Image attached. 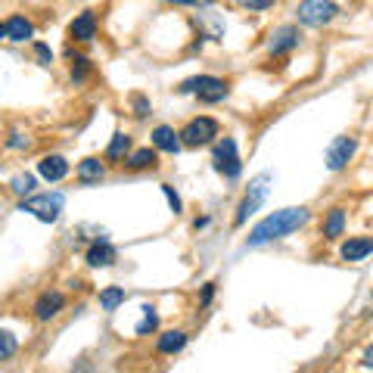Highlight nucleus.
<instances>
[{
    "label": "nucleus",
    "mask_w": 373,
    "mask_h": 373,
    "mask_svg": "<svg viewBox=\"0 0 373 373\" xmlns=\"http://www.w3.org/2000/svg\"><path fill=\"white\" fill-rule=\"evenodd\" d=\"M308 209H280L274 215H268L265 221H258L252 227L249 233V246H265V243H274L280 236H290L293 231H299V227L308 224Z\"/></svg>",
    "instance_id": "1"
},
{
    "label": "nucleus",
    "mask_w": 373,
    "mask_h": 373,
    "mask_svg": "<svg viewBox=\"0 0 373 373\" xmlns=\"http://www.w3.org/2000/svg\"><path fill=\"white\" fill-rule=\"evenodd\" d=\"M63 206H65L63 193H41V196L25 199V202H22V211H31L38 221L53 224L56 218H59V211H63Z\"/></svg>",
    "instance_id": "2"
},
{
    "label": "nucleus",
    "mask_w": 373,
    "mask_h": 373,
    "mask_svg": "<svg viewBox=\"0 0 373 373\" xmlns=\"http://www.w3.org/2000/svg\"><path fill=\"white\" fill-rule=\"evenodd\" d=\"M268 184H270V174H258L256 181L249 184V193H246V199L240 202V209H236V224H246L261 206H265L268 190H270Z\"/></svg>",
    "instance_id": "3"
},
{
    "label": "nucleus",
    "mask_w": 373,
    "mask_h": 373,
    "mask_svg": "<svg viewBox=\"0 0 373 373\" xmlns=\"http://www.w3.org/2000/svg\"><path fill=\"white\" fill-rule=\"evenodd\" d=\"M181 93H196L206 103H218V100L227 97V84L221 78H211V75H199V78H190L181 84Z\"/></svg>",
    "instance_id": "4"
},
{
    "label": "nucleus",
    "mask_w": 373,
    "mask_h": 373,
    "mask_svg": "<svg viewBox=\"0 0 373 373\" xmlns=\"http://www.w3.org/2000/svg\"><path fill=\"white\" fill-rule=\"evenodd\" d=\"M336 13H339V6L333 4V0H302L299 4V22L315 25V28L317 25L333 22Z\"/></svg>",
    "instance_id": "5"
},
{
    "label": "nucleus",
    "mask_w": 373,
    "mask_h": 373,
    "mask_svg": "<svg viewBox=\"0 0 373 373\" xmlns=\"http://www.w3.org/2000/svg\"><path fill=\"white\" fill-rule=\"evenodd\" d=\"M215 168L224 177H240L243 162H240V156H236V140L233 137H224L215 147Z\"/></svg>",
    "instance_id": "6"
},
{
    "label": "nucleus",
    "mask_w": 373,
    "mask_h": 373,
    "mask_svg": "<svg viewBox=\"0 0 373 373\" xmlns=\"http://www.w3.org/2000/svg\"><path fill=\"white\" fill-rule=\"evenodd\" d=\"M211 137H218V122L215 118H209V115L193 118V122L181 131V140L186 143V147H202V143H209Z\"/></svg>",
    "instance_id": "7"
},
{
    "label": "nucleus",
    "mask_w": 373,
    "mask_h": 373,
    "mask_svg": "<svg viewBox=\"0 0 373 373\" xmlns=\"http://www.w3.org/2000/svg\"><path fill=\"white\" fill-rule=\"evenodd\" d=\"M354 149H358V140L354 137H336L327 149V168L330 172H342L349 165V159L354 156Z\"/></svg>",
    "instance_id": "8"
},
{
    "label": "nucleus",
    "mask_w": 373,
    "mask_h": 373,
    "mask_svg": "<svg viewBox=\"0 0 373 373\" xmlns=\"http://www.w3.org/2000/svg\"><path fill=\"white\" fill-rule=\"evenodd\" d=\"M65 305V295L63 293H44L41 299L35 302V317L38 320H53Z\"/></svg>",
    "instance_id": "9"
},
{
    "label": "nucleus",
    "mask_w": 373,
    "mask_h": 373,
    "mask_svg": "<svg viewBox=\"0 0 373 373\" xmlns=\"http://www.w3.org/2000/svg\"><path fill=\"white\" fill-rule=\"evenodd\" d=\"M299 28L295 25H283V28H277L274 35H270V53H286V50L299 47Z\"/></svg>",
    "instance_id": "10"
},
{
    "label": "nucleus",
    "mask_w": 373,
    "mask_h": 373,
    "mask_svg": "<svg viewBox=\"0 0 373 373\" xmlns=\"http://www.w3.org/2000/svg\"><path fill=\"white\" fill-rule=\"evenodd\" d=\"M38 174L44 177V181H63V177L69 174V162H65L63 156H44L38 162Z\"/></svg>",
    "instance_id": "11"
},
{
    "label": "nucleus",
    "mask_w": 373,
    "mask_h": 373,
    "mask_svg": "<svg viewBox=\"0 0 373 373\" xmlns=\"http://www.w3.org/2000/svg\"><path fill=\"white\" fill-rule=\"evenodd\" d=\"M35 35V28H31L28 19H22V16H10V19L4 22V38L6 41H28Z\"/></svg>",
    "instance_id": "12"
},
{
    "label": "nucleus",
    "mask_w": 373,
    "mask_h": 373,
    "mask_svg": "<svg viewBox=\"0 0 373 373\" xmlns=\"http://www.w3.org/2000/svg\"><path fill=\"white\" fill-rule=\"evenodd\" d=\"M152 143H156V149H162V152H177L181 149V134H174L168 125H159L156 131H152Z\"/></svg>",
    "instance_id": "13"
},
{
    "label": "nucleus",
    "mask_w": 373,
    "mask_h": 373,
    "mask_svg": "<svg viewBox=\"0 0 373 373\" xmlns=\"http://www.w3.org/2000/svg\"><path fill=\"white\" fill-rule=\"evenodd\" d=\"M373 252V240L370 236H354V240H349L342 246V258L345 261H361V258H367Z\"/></svg>",
    "instance_id": "14"
},
{
    "label": "nucleus",
    "mask_w": 373,
    "mask_h": 373,
    "mask_svg": "<svg viewBox=\"0 0 373 373\" xmlns=\"http://www.w3.org/2000/svg\"><path fill=\"white\" fill-rule=\"evenodd\" d=\"M69 35H72L75 41H90L93 35H97V19H93V13H81L78 19L72 22Z\"/></svg>",
    "instance_id": "15"
},
{
    "label": "nucleus",
    "mask_w": 373,
    "mask_h": 373,
    "mask_svg": "<svg viewBox=\"0 0 373 373\" xmlns=\"http://www.w3.org/2000/svg\"><path fill=\"white\" fill-rule=\"evenodd\" d=\"M112 261H115V249L106 240L97 243V246H90V252H88V265L90 268H109Z\"/></svg>",
    "instance_id": "16"
},
{
    "label": "nucleus",
    "mask_w": 373,
    "mask_h": 373,
    "mask_svg": "<svg viewBox=\"0 0 373 373\" xmlns=\"http://www.w3.org/2000/svg\"><path fill=\"white\" fill-rule=\"evenodd\" d=\"M342 227H345V211L342 209H333L324 224V236L327 240H336V236H342Z\"/></svg>",
    "instance_id": "17"
},
{
    "label": "nucleus",
    "mask_w": 373,
    "mask_h": 373,
    "mask_svg": "<svg viewBox=\"0 0 373 373\" xmlns=\"http://www.w3.org/2000/svg\"><path fill=\"white\" fill-rule=\"evenodd\" d=\"M184 345H186V336L177 333V330H172V333H165L162 339H159V352L162 354H174V352H181Z\"/></svg>",
    "instance_id": "18"
},
{
    "label": "nucleus",
    "mask_w": 373,
    "mask_h": 373,
    "mask_svg": "<svg viewBox=\"0 0 373 373\" xmlns=\"http://www.w3.org/2000/svg\"><path fill=\"white\" fill-rule=\"evenodd\" d=\"M78 177H81V184L100 181V177H103V165H100L97 159H84V162L78 165Z\"/></svg>",
    "instance_id": "19"
},
{
    "label": "nucleus",
    "mask_w": 373,
    "mask_h": 373,
    "mask_svg": "<svg viewBox=\"0 0 373 373\" xmlns=\"http://www.w3.org/2000/svg\"><path fill=\"white\" fill-rule=\"evenodd\" d=\"M122 302H125V290H122V286H109V290L100 293V305H103V311H115Z\"/></svg>",
    "instance_id": "20"
},
{
    "label": "nucleus",
    "mask_w": 373,
    "mask_h": 373,
    "mask_svg": "<svg viewBox=\"0 0 373 373\" xmlns=\"http://www.w3.org/2000/svg\"><path fill=\"white\" fill-rule=\"evenodd\" d=\"M128 165L131 168H152V165H156V152H152V149H137L128 159Z\"/></svg>",
    "instance_id": "21"
},
{
    "label": "nucleus",
    "mask_w": 373,
    "mask_h": 373,
    "mask_svg": "<svg viewBox=\"0 0 373 373\" xmlns=\"http://www.w3.org/2000/svg\"><path fill=\"white\" fill-rule=\"evenodd\" d=\"M128 147H131V140L125 137V134H115L112 143H109V149H106V156L109 159H122L125 152H128Z\"/></svg>",
    "instance_id": "22"
},
{
    "label": "nucleus",
    "mask_w": 373,
    "mask_h": 373,
    "mask_svg": "<svg viewBox=\"0 0 373 373\" xmlns=\"http://www.w3.org/2000/svg\"><path fill=\"white\" fill-rule=\"evenodd\" d=\"M13 354H16V336L10 330H4V333H0V361H10Z\"/></svg>",
    "instance_id": "23"
},
{
    "label": "nucleus",
    "mask_w": 373,
    "mask_h": 373,
    "mask_svg": "<svg viewBox=\"0 0 373 373\" xmlns=\"http://www.w3.org/2000/svg\"><path fill=\"white\" fill-rule=\"evenodd\" d=\"M156 327H159V317H156V311H152L149 305H147V308H143V320L137 324V333H140V336H143V333H152Z\"/></svg>",
    "instance_id": "24"
},
{
    "label": "nucleus",
    "mask_w": 373,
    "mask_h": 373,
    "mask_svg": "<svg viewBox=\"0 0 373 373\" xmlns=\"http://www.w3.org/2000/svg\"><path fill=\"white\" fill-rule=\"evenodd\" d=\"M31 186H35V177H31V174H19V177H13V181H10L13 193H31Z\"/></svg>",
    "instance_id": "25"
},
{
    "label": "nucleus",
    "mask_w": 373,
    "mask_h": 373,
    "mask_svg": "<svg viewBox=\"0 0 373 373\" xmlns=\"http://www.w3.org/2000/svg\"><path fill=\"white\" fill-rule=\"evenodd\" d=\"M131 103H134V115H137V118H147L149 115V100L143 97V93H134Z\"/></svg>",
    "instance_id": "26"
},
{
    "label": "nucleus",
    "mask_w": 373,
    "mask_h": 373,
    "mask_svg": "<svg viewBox=\"0 0 373 373\" xmlns=\"http://www.w3.org/2000/svg\"><path fill=\"white\" fill-rule=\"evenodd\" d=\"M162 193H165V199H168V206H172V211H174V215H177V211H181V199H177L174 186H168V184H162Z\"/></svg>",
    "instance_id": "27"
},
{
    "label": "nucleus",
    "mask_w": 373,
    "mask_h": 373,
    "mask_svg": "<svg viewBox=\"0 0 373 373\" xmlns=\"http://www.w3.org/2000/svg\"><path fill=\"white\" fill-rule=\"evenodd\" d=\"M236 4L246 10H268V6H274V0H236Z\"/></svg>",
    "instance_id": "28"
},
{
    "label": "nucleus",
    "mask_w": 373,
    "mask_h": 373,
    "mask_svg": "<svg viewBox=\"0 0 373 373\" xmlns=\"http://www.w3.org/2000/svg\"><path fill=\"white\" fill-rule=\"evenodd\" d=\"M6 147H10V149H28V147H31V140H28V137H22V134H10Z\"/></svg>",
    "instance_id": "29"
},
{
    "label": "nucleus",
    "mask_w": 373,
    "mask_h": 373,
    "mask_svg": "<svg viewBox=\"0 0 373 373\" xmlns=\"http://www.w3.org/2000/svg\"><path fill=\"white\" fill-rule=\"evenodd\" d=\"M35 53H38V59H41V65H50V63H53V53H50L47 44H38Z\"/></svg>",
    "instance_id": "30"
},
{
    "label": "nucleus",
    "mask_w": 373,
    "mask_h": 373,
    "mask_svg": "<svg viewBox=\"0 0 373 373\" xmlns=\"http://www.w3.org/2000/svg\"><path fill=\"white\" fill-rule=\"evenodd\" d=\"M75 63H78V65H75V69H72V78H84V75H88V59H75Z\"/></svg>",
    "instance_id": "31"
},
{
    "label": "nucleus",
    "mask_w": 373,
    "mask_h": 373,
    "mask_svg": "<svg viewBox=\"0 0 373 373\" xmlns=\"http://www.w3.org/2000/svg\"><path fill=\"white\" fill-rule=\"evenodd\" d=\"M364 367H367V370H373V345H370L367 352H364Z\"/></svg>",
    "instance_id": "32"
},
{
    "label": "nucleus",
    "mask_w": 373,
    "mask_h": 373,
    "mask_svg": "<svg viewBox=\"0 0 373 373\" xmlns=\"http://www.w3.org/2000/svg\"><path fill=\"white\" fill-rule=\"evenodd\" d=\"M211 295H215V290H211V286H206V290H202V305H209Z\"/></svg>",
    "instance_id": "33"
},
{
    "label": "nucleus",
    "mask_w": 373,
    "mask_h": 373,
    "mask_svg": "<svg viewBox=\"0 0 373 373\" xmlns=\"http://www.w3.org/2000/svg\"><path fill=\"white\" fill-rule=\"evenodd\" d=\"M172 4H181V6H193V4H199V0H172Z\"/></svg>",
    "instance_id": "34"
}]
</instances>
